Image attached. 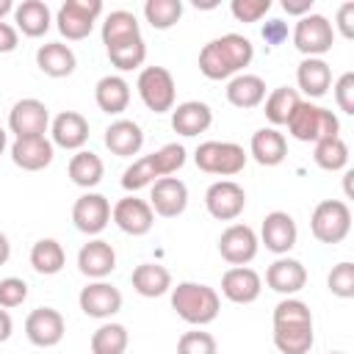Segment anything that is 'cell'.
I'll list each match as a JSON object with an SVG mask.
<instances>
[{
  "label": "cell",
  "mask_w": 354,
  "mask_h": 354,
  "mask_svg": "<svg viewBox=\"0 0 354 354\" xmlns=\"http://www.w3.org/2000/svg\"><path fill=\"white\" fill-rule=\"evenodd\" d=\"M249 155L260 166H279L288 158V141L277 127H260L252 133Z\"/></svg>",
  "instance_id": "cell-26"
},
{
  "label": "cell",
  "mask_w": 354,
  "mask_h": 354,
  "mask_svg": "<svg viewBox=\"0 0 354 354\" xmlns=\"http://www.w3.org/2000/svg\"><path fill=\"white\" fill-rule=\"evenodd\" d=\"M111 218H113V224L124 235H133V238H141V235H147L155 227V213H152L149 202L141 199V196H136V194L122 196L111 207Z\"/></svg>",
  "instance_id": "cell-12"
},
{
  "label": "cell",
  "mask_w": 354,
  "mask_h": 354,
  "mask_svg": "<svg viewBox=\"0 0 354 354\" xmlns=\"http://www.w3.org/2000/svg\"><path fill=\"white\" fill-rule=\"evenodd\" d=\"M254 58V44L241 33H224L210 39L199 50V72L207 80H227L241 75Z\"/></svg>",
  "instance_id": "cell-2"
},
{
  "label": "cell",
  "mask_w": 354,
  "mask_h": 354,
  "mask_svg": "<svg viewBox=\"0 0 354 354\" xmlns=\"http://www.w3.org/2000/svg\"><path fill=\"white\" fill-rule=\"evenodd\" d=\"M171 310L191 326H207L218 318L221 296L205 282H177L171 285Z\"/></svg>",
  "instance_id": "cell-3"
},
{
  "label": "cell",
  "mask_w": 354,
  "mask_h": 354,
  "mask_svg": "<svg viewBox=\"0 0 354 354\" xmlns=\"http://www.w3.org/2000/svg\"><path fill=\"white\" fill-rule=\"evenodd\" d=\"M266 119L271 122V127H279V124H288V119H290V113L296 111V105L301 102V97H299V91L296 88H290V86H279V88H274L266 100Z\"/></svg>",
  "instance_id": "cell-37"
},
{
  "label": "cell",
  "mask_w": 354,
  "mask_h": 354,
  "mask_svg": "<svg viewBox=\"0 0 354 354\" xmlns=\"http://www.w3.org/2000/svg\"><path fill=\"white\" fill-rule=\"evenodd\" d=\"M351 177H354V171H346V174H343V188H346V196H351Z\"/></svg>",
  "instance_id": "cell-55"
},
{
  "label": "cell",
  "mask_w": 354,
  "mask_h": 354,
  "mask_svg": "<svg viewBox=\"0 0 354 354\" xmlns=\"http://www.w3.org/2000/svg\"><path fill=\"white\" fill-rule=\"evenodd\" d=\"M155 180H160V174H158V169H155L152 155H144V158L133 160V163L122 171V188H124L127 194H136V191H141V188H149Z\"/></svg>",
  "instance_id": "cell-40"
},
{
  "label": "cell",
  "mask_w": 354,
  "mask_h": 354,
  "mask_svg": "<svg viewBox=\"0 0 354 354\" xmlns=\"http://www.w3.org/2000/svg\"><path fill=\"white\" fill-rule=\"evenodd\" d=\"M152 160H155V169H158V174H160V177H171V174H177V171L185 166L188 152H185V147H183V144L169 141V144H163L160 149H155V152H152Z\"/></svg>",
  "instance_id": "cell-42"
},
{
  "label": "cell",
  "mask_w": 354,
  "mask_h": 354,
  "mask_svg": "<svg viewBox=\"0 0 354 354\" xmlns=\"http://www.w3.org/2000/svg\"><path fill=\"white\" fill-rule=\"evenodd\" d=\"M205 207L216 221H235L246 207V191L235 180H216L205 191Z\"/></svg>",
  "instance_id": "cell-11"
},
{
  "label": "cell",
  "mask_w": 354,
  "mask_h": 354,
  "mask_svg": "<svg viewBox=\"0 0 354 354\" xmlns=\"http://www.w3.org/2000/svg\"><path fill=\"white\" fill-rule=\"evenodd\" d=\"M288 133L296 138V141H304V144H315L321 138H329V136H340V119L324 108V105H315L310 100H301L296 105V111L290 113L288 119Z\"/></svg>",
  "instance_id": "cell-4"
},
{
  "label": "cell",
  "mask_w": 354,
  "mask_h": 354,
  "mask_svg": "<svg viewBox=\"0 0 354 354\" xmlns=\"http://www.w3.org/2000/svg\"><path fill=\"white\" fill-rule=\"evenodd\" d=\"M296 91L307 94L310 100L324 97L332 88V69L324 58H304L296 66Z\"/></svg>",
  "instance_id": "cell-28"
},
{
  "label": "cell",
  "mask_w": 354,
  "mask_h": 354,
  "mask_svg": "<svg viewBox=\"0 0 354 354\" xmlns=\"http://www.w3.org/2000/svg\"><path fill=\"white\" fill-rule=\"evenodd\" d=\"M313 6H315V0H282V11L290 17H299V19L313 14Z\"/></svg>",
  "instance_id": "cell-51"
},
{
  "label": "cell",
  "mask_w": 354,
  "mask_h": 354,
  "mask_svg": "<svg viewBox=\"0 0 354 354\" xmlns=\"http://www.w3.org/2000/svg\"><path fill=\"white\" fill-rule=\"evenodd\" d=\"M122 290L116 288V285H111V282H105V279H91L83 290H80V296H77V304H80V310L88 315V318H111V315H116L119 310H122Z\"/></svg>",
  "instance_id": "cell-17"
},
{
  "label": "cell",
  "mask_w": 354,
  "mask_h": 354,
  "mask_svg": "<svg viewBox=\"0 0 354 354\" xmlns=\"http://www.w3.org/2000/svg\"><path fill=\"white\" fill-rule=\"evenodd\" d=\"M335 25H337V30H340L343 39H354V3H343L337 8V22Z\"/></svg>",
  "instance_id": "cell-48"
},
{
  "label": "cell",
  "mask_w": 354,
  "mask_h": 354,
  "mask_svg": "<svg viewBox=\"0 0 354 354\" xmlns=\"http://www.w3.org/2000/svg\"><path fill=\"white\" fill-rule=\"evenodd\" d=\"M66 171H69V180H72L75 185H80V188L88 191V188H94V185L102 183L105 163H102V158H100L97 152H91V149H77V152L69 158Z\"/></svg>",
  "instance_id": "cell-34"
},
{
  "label": "cell",
  "mask_w": 354,
  "mask_h": 354,
  "mask_svg": "<svg viewBox=\"0 0 354 354\" xmlns=\"http://www.w3.org/2000/svg\"><path fill=\"white\" fill-rule=\"evenodd\" d=\"M105 147L119 158H133L144 147V130L133 119H116L105 127Z\"/></svg>",
  "instance_id": "cell-25"
},
{
  "label": "cell",
  "mask_w": 354,
  "mask_h": 354,
  "mask_svg": "<svg viewBox=\"0 0 354 354\" xmlns=\"http://www.w3.org/2000/svg\"><path fill=\"white\" fill-rule=\"evenodd\" d=\"M227 100H230V105H235L241 111H249V108L263 105V100H266V80L260 75L241 72V75L230 77V83H227Z\"/></svg>",
  "instance_id": "cell-32"
},
{
  "label": "cell",
  "mask_w": 354,
  "mask_h": 354,
  "mask_svg": "<svg viewBox=\"0 0 354 354\" xmlns=\"http://www.w3.org/2000/svg\"><path fill=\"white\" fill-rule=\"evenodd\" d=\"M183 17V0H147L144 3V19L155 30H169Z\"/></svg>",
  "instance_id": "cell-39"
},
{
  "label": "cell",
  "mask_w": 354,
  "mask_h": 354,
  "mask_svg": "<svg viewBox=\"0 0 354 354\" xmlns=\"http://www.w3.org/2000/svg\"><path fill=\"white\" fill-rule=\"evenodd\" d=\"M313 160L324 171H340L348 166V144L340 136H329L313 144Z\"/></svg>",
  "instance_id": "cell-36"
},
{
  "label": "cell",
  "mask_w": 354,
  "mask_h": 354,
  "mask_svg": "<svg viewBox=\"0 0 354 354\" xmlns=\"http://www.w3.org/2000/svg\"><path fill=\"white\" fill-rule=\"evenodd\" d=\"M332 91H335L337 108H340L343 113H354V72H343V75L335 80Z\"/></svg>",
  "instance_id": "cell-47"
},
{
  "label": "cell",
  "mask_w": 354,
  "mask_h": 354,
  "mask_svg": "<svg viewBox=\"0 0 354 354\" xmlns=\"http://www.w3.org/2000/svg\"><path fill=\"white\" fill-rule=\"evenodd\" d=\"M136 39H141V25H138L133 11L119 8V11H111L105 17V22H102V44H105V50H113V47L136 41Z\"/></svg>",
  "instance_id": "cell-33"
},
{
  "label": "cell",
  "mask_w": 354,
  "mask_h": 354,
  "mask_svg": "<svg viewBox=\"0 0 354 354\" xmlns=\"http://www.w3.org/2000/svg\"><path fill=\"white\" fill-rule=\"evenodd\" d=\"M310 230H313L315 241L329 243V246L346 241V235L351 232V207L343 199L318 202L313 216H310Z\"/></svg>",
  "instance_id": "cell-6"
},
{
  "label": "cell",
  "mask_w": 354,
  "mask_h": 354,
  "mask_svg": "<svg viewBox=\"0 0 354 354\" xmlns=\"http://www.w3.org/2000/svg\"><path fill=\"white\" fill-rule=\"evenodd\" d=\"M263 293V279L249 266H232L221 277V296L232 304H252Z\"/></svg>",
  "instance_id": "cell-19"
},
{
  "label": "cell",
  "mask_w": 354,
  "mask_h": 354,
  "mask_svg": "<svg viewBox=\"0 0 354 354\" xmlns=\"http://www.w3.org/2000/svg\"><path fill=\"white\" fill-rule=\"evenodd\" d=\"M177 354H218V343L210 332L202 329H191L183 332L177 340Z\"/></svg>",
  "instance_id": "cell-43"
},
{
  "label": "cell",
  "mask_w": 354,
  "mask_h": 354,
  "mask_svg": "<svg viewBox=\"0 0 354 354\" xmlns=\"http://www.w3.org/2000/svg\"><path fill=\"white\" fill-rule=\"evenodd\" d=\"M6 14H14V3L11 0H0V19H6Z\"/></svg>",
  "instance_id": "cell-54"
},
{
  "label": "cell",
  "mask_w": 354,
  "mask_h": 354,
  "mask_svg": "<svg viewBox=\"0 0 354 354\" xmlns=\"http://www.w3.org/2000/svg\"><path fill=\"white\" fill-rule=\"evenodd\" d=\"M266 285H268L274 293L296 296V293L307 285V268H304L299 260L282 254V257H277V260L266 268Z\"/></svg>",
  "instance_id": "cell-22"
},
{
  "label": "cell",
  "mask_w": 354,
  "mask_h": 354,
  "mask_svg": "<svg viewBox=\"0 0 354 354\" xmlns=\"http://www.w3.org/2000/svg\"><path fill=\"white\" fill-rule=\"evenodd\" d=\"M28 299V282L19 277H6L0 279V307L14 310Z\"/></svg>",
  "instance_id": "cell-46"
},
{
  "label": "cell",
  "mask_w": 354,
  "mask_h": 354,
  "mask_svg": "<svg viewBox=\"0 0 354 354\" xmlns=\"http://www.w3.org/2000/svg\"><path fill=\"white\" fill-rule=\"evenodd\" d=\"M77 268L88 279H105L116 268V252H113V246L108 241H102V238H91L77 252Z\"/></svg>",
  "instance_id": "cell-23"
},
{
  "label": "cell",
  "mask_w": 354,
  "mask_h": 354,
  "mask_svg": "<svg viewBox=\"0 0 354 354\" xmlns=\"http://www.w3.org/2000/svg\"><path fill=\"white\" fill-rule=\"evenodd\" d=\"M257 249H260V241H257V232L249 224H230L218 235V254L230 266L252 263L257 257Z\"/></svg>",
  "instance_id": "cell-13"
},
{
  "label": "cell",
  "mask_w": 354,
  "mask_h": 354,
  "mask_svg": "<svg viewBox=\"0 0 354 354\" xmlns=\"http://www.w3.org/2000/svg\"><path fill=\"white\" fill-rule=\"evenodd\" d=\"M66 321L55 307H36L25 318V335L39 348H53L64 340Z\"/></svg>",
  "instance_id": "cell-14"
},
{
  "label": "cell",
  "mask_w": 354,
  "mask_h": 354,
  "mask_svg": "<svg viewBox=\"0 0 354 354\" xmlns=\"http://www.w3.org/2000/svg\"><path fill=\"white\" fill-rule=\"evenodd\" d=\"M11 332H14V321H11L8 310L0 307V343H6V340L11 337Z\"/></svg>",
  "instance_id": "cell-52"
},
{
  "label": "cell",
  "mask_w": 354,
  "mask_h": 354,
  "mask_svg": "<svg viewBox=\"0 0 354 354\" xmlns=\"http://www.w3.org/2000/svg\"><path fill=\"white\" fill-rule=\"evenodd\" d=\"M72 221L83 235H100L111 221V202L97 191H86L72 205Z\"/></svg>",
  "instance_id": "cell-15"
},
{
  "label": "cell",
  "mask_w": 354,
  "mask_h": 354,
  "mask_svg": "<svg viewBox=\"0 0 354 354\" xmlns=\"http://www.w3.org/2000/svg\"><path fill=\"white\" fill-rule=\"evenodd\" d=\"M210 124H213V111H210L207 102L185 100L177 108H171V127H174V133H180L185 138H194V136L205 133Z\"/></svg>",
  "instance_id": "cell-24"
},
{
  "label": "cell",
  "mask_w": 354,
  "mask_h": 354,
  "mask_svg": "<svg viewBox=\"0 0 354 354\" xmlns=\"http://www.w3.org/2000/svg\"><path fill=\"white\" fill-rule=\"evenodd\" d=\"M111 64L119 69V72H130V69H138L144 61H147V44H144V36L136 39V41H127V44H119L113 50H105Z\"/></svg>",
  "instance_id": "cell-41"
},
{
  "label": "cell",
  "mask_w": 354,
  "mask_h": 354,
  "mask_svg": "<svg viewBox=\"0 0 354 354\" xmlns=\"http://www.w3.org/2000/svg\"><path fill=\"white\" fill-rule=\"evenodd\" d=\"M136 88H138L141 102L152 113H166V111L174 108L177 86H174V77H171V72L166 66H144L138 72Z\"/></svg>",
  "instance_id": "cell-7"
},
{
  "label": "cell",
  "mask_w": 354,
  "mask_h": 354,
  "mask_svg": "<svg viewBox=\"0 0 354 354\" xmlns=\"http://www.w3.org/2000/svg\"><path fill=\"white\" fill-rule=\"evenodd\" d=\"M55 147L47 136H30V138H14L11 144V160L14 166L25 171H41L53 163Z\"/></svg>",
  "instance_id": "cell-21"
},
{
  "label": "cell",
  "mask_w": 354,
  "mask_h": 354,
  "mask_svg": "<svg viewBox=\"0 0 354 354\" xmlns=\"http://www.w3.org/2000/svg\"><path fill=\"white\" fill-rule=\"evenodd\" d=\"M14 22H17L14 28L22 30L28 39H39L50 30L53 14L44 0H22L14 6Z\"/></svg>",
  "instance_id": "cell-30"
},
{
  "label": "cell",
  "mask_w": 354,
  "mask_h": 354,
  "mask_svg": "<svg viewBox=\"0 0 354 354\" xmlns=\"http://www.w3.org/2000/svg\"><path fill=\"white\" fill-rule=\"evenodd\" d=\"M249 155L235 141H202L194 152V163L205 174L216 177H235L243 171Z\"/></svg>",
  "instance_id": "cell-5"
},
{
  "label": "cell",
  "mask_w": 354,
  "mask_h": 354,
  "mask_svg": "<svg viewBox=\"0 0 354 354\" xmlns=\"http://www.w3.org/2000/svg\"><path fill=\"white\" fill-rule=\"evenodd\" d=\"M94 102L102 113L116 116L130 105V83L122 75H105L94 86Z\"/></svg>",
  "instance_id": "cell-29"
},
{
  "label": "cell",
  "mask_w": 354,
  "mask_h": 354,
  "mask_svg": "<svg viewBox=\"0 0 354 354\" xmlns=\"http://www.w3.org/2000/svg\"><path fill=\"white\" fill-rule=\"evenodd\" d=\"M230 11L238 22H260L271 11V0H232Z\"/></svg>",
  "instance_id": "cell-45"
},
{
  "label": "cell",
  "mask_w": 354,
  "mask_h": 354,
  "mask_svg": "<svg viewBox=\"0 0 354 354\" xmlns=\"http://www.w3.org/2000/svg\"><path fill=\"white\" fill-rule=\"evenodd\" d=\"M335 44V28L324 14H307L293 28V47L304 58H321Z\"/></svg>",
  "instance_id": "cell-8"
},
{
  "label": "cell",
  "mask_w": 354,
  "mask_h": 354,
  "mask_svg": "<svg viewBox=\"0 0 354 354\" xmlns=\"http://www.w3.org/2000/svg\"><path fill=\"white\" fill-rule=\"evenodd\" d=\"M149 194V207L160 218H177L188 207V185L180 177H160L155 180Z\"/></svg>",
  "instance_id": "cell-18"
},
{
  "label": "cell",
  "mask_w": 354,
  "mask_h": 354,
  "mask_svg": "<svg viewBox=\"0 0 354 354\" xmlns=\"http://www.w3.org/2000/svg\"><path fill=\"white\" fill-rule=\"evenodd\" d=\"M8 257H11V243H8L6 232H0V266H6Z\"/></svg>",
  "instance_id": "cell-53"
},
{
  "label": "cell",
  "mask_w": 354,
  "mask_h": 354,
  "mask_svg": "<svg viewBox=\"0 0 354 354\" xmlns=\"http://www.w3.org/2000/svg\"><path fill=\"white\" fill-rule=\"evenodd\" d=\"M100 14H102L100 0H66V3H61L58 14H55V25L64 39L80 41L94 30V22Z\"/></svg>",
  "instance_id": "cell-9"
},
{
  "label": "cell",
  "mask_w": 354,
  "mask_h": 354,
  "mask_svg": "<svg viewBox=\"0 0 354 354\" xmlns=\"http://www.w3.org/2000/svg\"><path fill=\"white\" fill-rule=\"evenodd\" d=\"M30 266H33L36 274L53 277L66 266V252L55 238H41L30 249Z\"/></svg>",
  "instance_id": "cell-35"
},
{
  "label": "cell",
  "mask_w": 354,
  "mask_h": 354,
  "mask_svg": "<svg viewBox=\"0 0 354 354\" xmlns=\"http://www.w3.org/2000/svg\"><path fill=\"white\" fill-rule=\"evenodd\" d=\"M329 354H346V351H329Z\"/></svg>",
  "instance_id": "cell-57"
},
{
  "label": "cell",
  "mask_w": 354,
  "mask_h": 354,
  "mask_svg": "<svg viewBox=\"0 0 354 354\" xmlns=\"http://www.w3.org/2000/svg\"><path fill=\"white\" fill-rule=\"evenodd\" d=\"M8 130L17 138H30V136H44L50 130V108L36 100V97H25L17 100L8 111Z\"/></svg>",
  "instance_id": "cell-10"
},
{
  "label": "cell",
  "mask_w": 354,
  "mask_h": 354,
  "mask_svg": "<svg viewBox=\"0 0 354 354\" xmlns=\"http://www.w3.org/2000/svg\"><path fill=\"white\" fill-rule=\"evenodd\" d=\"M263 39L268 41V44H282L285 39H288V25L282 22V19H268L266 25H263Z\"/></svg>",
  "instance_id": "cell-49"
},
{
  "label": "cell",
  "mask_w": 354,
  "mask_h": 354,
  "mask_svg": "<svg viewBox=\"0 0 354 354\" xmlns=\"http://www.w3.org/2000/svg\"><path fill=\"white\" fill-rule=\"evenodd\" d=\"M315 343L313 313L296 296H285L274 307V346L279 354H307Z\"/></svg>",
  "instance_id": "cell-1"
},
{
  "label": "cell",
  "mask_w": 354,
  "mask_h": 354,
  "mask_svg": "<svg viewBox=\"0 0 354 354\" xmlns=\"http://www.w3.org/2000/svg\"><path fill=\"white\" fill-rule=\"evenodd\" d=\"M36 66L47 77H69L77 66V55L64 41H47L36 50Z\"/></svg>",
  "instance_id": "cell-27"
},
{
  "label": "cell",
  "mask_w": 354,
  "mask_h": 354,
  "mask_svg": "<svg viewBox=\"0 0 354 354\" xmlns=\"http://www.w3.org/2000/svg\"><path fill=\"white\" fill-rule=\"evenodd\" d=\"M6 147H8V133L0 127V155H3V149H6Z\"/></svg>",
  "instance_id": "cell-56"
},
{
  "label": "cell",
  "mask_w": 354,
  "mask_h": 354,
  "mask_svg": "<svg viewBox=\"0 0 354 354\" xmlns=\"http://www.w3.org/2000/svg\"><path fill=\"white\" fill-rule=\"evenodd\" d=\"M127 343H130L127 326L124 324L105 321L91 335V354H124L127 351Z\"/></svg>",
  "instance_id": "cell-38"
},
{
  "label": "cell",
  "mask_w": 354,
  "mask_h": 354,
  "mask_svg": "<svg viewBox=\"0 0 354 354\" xmlns=\"http://www.w3.org/2000/svg\"><path fill=\"white\" fill-rule=\"evenodd\" d=\"M326 288L337 299H351L354 296V263L343 260V263L332 266V271L326 277Z\"/></svg>",
  "instance_id": "cell-44"
},
{
  "label": "cell",
  "mask_w": 354,
  "mask_h": 354,
  "mask_svg": "<svg viewBox=\"0 0 354 354\" xmlns=\"http://www.w3.org/2000/svg\"><path fill=\"white\" fill-rule=\"evenodd\" d=\"M296 238H299V227H296V221H293L290 213H285V210L266 213V218L260 224V238L257 241L268 252H274V254L282 257V254H288L296 246Z\"/></svg>",
  "instance_id": "cell-16"
},
{
  "label": "cell",
  "mask_w": 354,
  "mask_h": 354,
  "mask_svg": "<svg viewBox=\"0 0 354 354\" xmlns=\"http://www.w3.org/2000/svg\"><path fill=\"white\" fill-rule=\"evenodd\" d=\"M50 141L53 147L61 149H83L88 141V119L77 111H61L53 122H50Z\"/></svg>",
  "instance_id": "cell-20"
},
{
  "label": "cell",
  "mask_w": 354,
  "mask_h": 354,
  "mask_svg": "<svg viewBox=\"0 0 354 354\" xmlns=\"http://www.w3.org/2000/svg\"><path fill=\"white\" fill-rule=\"evenodd\" d=\"M130 282H133V290L138 296H144V299H158V296L171 290V274L160 263H141V266H136L133 274H130Z\"/></svg>",
  "instance_id": "cell-31"
},
{
  "label": "cell",
  "mask_w": 354,
  "mask_h": 354,
  "mask_svg": "<svg viewBox=\"0 0 354 354\" xmlns=\"http://www.w3.org/2000/svg\"><path fill=\"white\" fill-rule=\"evenodd\" d=\"M17 44H19V30L11 22L0 19V53H14Z\"/></svg>",
  "instance_id": "cell-50"
}]
</instances>
